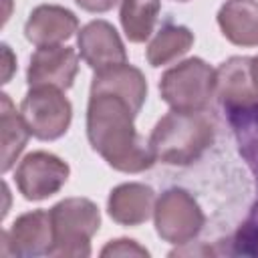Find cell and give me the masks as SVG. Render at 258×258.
<instances>
[{
  "instance_id": "obj_9",
  "label": "cell",
  "mask_w": 258,
  "mask_h": 258,
  "mask_svg": "<svg viewBox=\"0 0 258 258\" xmlns=\"http://www.w3.org/2000/svg\"><path fill=\"white\" fill-rule=\"evenodd\" d=\"M52 246L50 212L34 210L22 214L10 230L2 232V254L12 256H42Z\"/></svg>"
},
{
  "instance_id": "obj_5",
  "label": "cell",
  "mask_w": 258,
  "mask_h": 258,
  "mask_svg": "<svg viewBox=\"0 0 258 258\" xmlns=\"http://www.w3.org/2000/svg\"><path fill=\"white\" fill-rule=\"evenodd\" d=\"M20 115L30 135L40 141H54L67 133L73 119V107L60 89L30 87L20 103Z\"/></svg>"
},
{
  "instance_id": "obj_2",
  "label": "cell",
  "mask_w": 258,
  "mask_h": 258,
  "mask_svg": "<svg viewBox=\"0 0 258 258\" xmlns=\"http://www.w3.org/2000/svg\"><path fill=\"white\" fill-rule=\"evenodd\" d=\"M216 117L208 109H171L157 121L147 143L155 161L169 165H189L210 149L216 139Z\"/></svg>"
},
{
  "instance_id": "obj_7",
  "label": "cell",
  "mask_w": 258,
  "mask_h": 258,
  "mask_svg": "<svg viewBox=\"0 0 258 258\" xmlns=\"http://www.w3.org/2000/svg\"><path fill=\"white\" fill-rule=\"evenodd\" d=\"M69 165L48 151L28 153L14 171L18 191L28 202H40L54 196L69 179Z\"/></svg>"
},
{
  "instance_id": "obj_21",
  "label": "cell",
  "mask_w": 258,
  "mask_h": 258,
  "mask_svg": "<svg viewBox=\"0 0 258 258\" xmlns=\"http://www.w3.org/2000/svg\"><path fill=\"white\" fill-rule=\"evenodd\" d=\"M101 256H149V252L143 246H139L135 240L119 238V240H111L101 250Z\"/></svg>"
},
{
  "instance_id": "obj_22",
  "label": "cell",
  "mask_w": 258,
  "mask_h": 258,
  "mask_svg": "<svg viewBox=\"0 0 258 258\" xmlns=\"http://www.w3.org/2000/svg\"><path fill=\"white\" fill-rule=\"evenodd\" d=\"M75 2L87 12H107L123 0H75Z\"/></svg>"
},
{
  "instance_id": "obj_16",
  "label": "cell",
  "mask_w": 258,
  "mask_h": 258,
  "mask_svg": "<svg viewBox=\"0 0 258 258\" xmlns=\"http://www.w3.org/2000/svg\"><path fill=\"white\" fill-rule=\"evenodd\" d=\"M226 115L236 137L238 153L242 155L258 183V101L226 109Z\"/></svg>"
},
{
  "instance_id": "obj_3",
  "label": "cell",
  "mask_w": 258,
  "mask_h": 258,
  "mask_svg": "<svg viewBox=\"0 0 258 258\" xmlns=\"http://www.w3.org/2000/svg\"><path fill=\"white\" fill-rule=\"evenodd\" d=\"M48 212L52 224V246L48 256H91V238L101 226L99 208L87 198H67Z\"/></svg>"
},
{
  "instance_id": "obj_14",
  "label": "cell",
  "mask_w": 258,
  "mask_h": 258,
  "mask_svg": "<svg viewBox=\"0 0 258 258\" xmlns=\"http://www.w3.org/2000/svg\"><path fill=\"white\" fill-rule=\"evenodd\" d=\"M155 191L145 183H121L109 194V216L121 226H139L155 210Z\"/></svg>"
},
{
  "instance_id": "obj_4",
  "label": "cell",
  "mask_w": 258,
  "mask_h": 258,
  "mask_svg": "<svg viewBox=\"0 0 258 258\" xmlns=\"http://www.w3.org/2000/svg\"><path fill=\"white\" fill-rule=\"evenodd\" d=\"M161 99L177 111H204L216 95V71L202 58H187L163 73Z\"/></svg>"
},
{
  "instance_id": "obj_19",
  "label": "cell",
  "mask_w": 258,
  "mask_h": 258,
  "mask_svg": "<svg viewBox=\"0 0 258 258\" xmlns=\"http://www.w3.org/2000/svg\"><path fill=\"white\" fill-rule=\"evenodd\" d=\"M161 10L159 0H123L121 2V26L129 42H145L157 22Z\"/></svg>"
},
{
  "instance_id": "obj_24",
  "label": "cell",
  "mask_w": 258,
  "mask_h": 258,
  "mask_svg": "<svg viewBox=\"0 0 258 258\" xmlns=\"http://www.w3.org/2000/svg\"><path fill=\"white\" fill-rule=\"evenodd\" d=\"M177 2H187V0H177Z\"/></svg>"
},
{
  "instance_id": "obj_20",
  "label": "cell",
  "mask_w": 258,
  "mask_h": 258,
  "mask_svg": "<svg viewBox=\"0 0 258 258\" xmlns=\"http://www.w3.org/2000/svg\"><path fill=\"white\" fill-rule=\"evenodd\" d=\"M232 248L230 254H242V256H258V200L252 206L248 218L242 222L238 232L228 240Z\"/></svg>"
},
{
  "instance_id": "obj_23",
  "label": "cell",
  "mask_w": 258,
  "mask_h": 258,
  "mask_svg": "<svg viewBox=\"0 0 258 258\" xmlns=\"http://www.w3.org/2000/svg\"><path fill=\"white\" fill-rule=\"evenodd\" d=\"M252 81H254V89L258 93V56L252 58Z\"/></svg>"
},
{
  "instance_id": "obj_17",
  "label": "cell",
  "mask_w": 258,
  "mask_h": 258,
  "mask_svg": "<svg viewBox=\"0 0 258 258\" xmlns=\"http://www.w3.org/2000/svg\"><path fill=\"white\" fill-rule=\"evenodd\" d=\"M28 127L6 93L0 95V141H2V173H6L28 143Z\"/></svg>"
},
{
  "instance_id": "obj_11",
  "label": "cell",
  "mask_w": 258,
  "mask_h": 258,
  "mask_svg": "<svg viewBox=\"0 0 258 258\" xmlns=\"http://www.w3.org/2000/svg\"><path fill=\"white\" fill-rule=\"evenodd\" d=\"M79 30V18L64 6L58 4H40L36 6L26 24L24 36L34 46H52L69 40Z\"/></svg>"
},
{
  "instance_id": "obj_13",
  "label": "cell",
  "mask_w": 258,
  "mask_h": 258,
  "mask_svg": "<svg viewBox=\"0 0 258 258\" xmlns=\"http://www.w3.org/2000/svg\"><path fill=\"white\" fill-rule=\"evenodd\" d=\"M91 93H113L125 99L133 111L139 113L147 97V81L139 69L123 62L97 71L91 81Z\"/></svg>"
},
{
  "instance_id": "obj_15",
  "label": "cell",
  "mask_w": 258,
  "mask_h": 258,
  "mask_svg": "<svg viewBox=\"0 0 258 258\" xmlns=\"http://www.w3.org/2000/svg\"><path fill=\"white\" fill-rule=\"evenodd\" d=\"M222 34L238 46H258V2L228 0L218 12Z\"/></svg>"
},
{
  "instance_id": "obj_10",
  "label": "cell",
  "mask_w": 258,
  "mask_h": 258,
  "mask_svg": "<svg viewBox=\"0 0 258 258\" xmlns=\"http://www.w3.org/2000/svg\"><path fill=\"white\" fill-rule=\"evenodd\" d=\"M77 46L81 58L97 73L115 64L127 62V52L123 40L113 24L107 20H93L81 28Z\"/></svg>"
},
{
  "instance_id": "obj_6",
  "label": "cell",
  "mask_w": 258,
  "mask_h": 258,
  "mask_svg": "<svg viewBox=\"0 0 258 258\" xmlns=\"http://www.w3.org/2000/svg\"><path fill=\"white\" fill-rule=\"evenodd\" d=\"M155 230L169 244H189L204 228L206 216L194 196L181 187H169L155 202Z\"/></svg>"
},
{
  "instance_id": "obj_18",
  "label": "cell",
  "mask_w": 258,
  "mask_h": 258,
  "mask_svg": "<svg viewBox=\"0 0 258 258\" xmlns=\"http://www.w3.org/2000/svg\"><path fill=\"white\" fill-rule=\"evenodd\" d=\"M194 44V34L187 26L165 24L147 46V62L151 67H163L183 56Z\"/></svg>"
},
{
  "instance_id": "obj_8",
  "label": "cell",
  "mask_w": 258,
  "mask_h": 258,
  "mask_svg": "<svg viewBox=\"0 0 258 258\" xmlns=\"http://www.w3.org/2000/svg\"><path fill=\"white\" fill-rule=\"evenodd\" d=\"M77 73L79 56L75 48L62 44L38 46L36 52L30 56L26 81L28 87H54L67 91L73 87Z\"/></svg>"
},
{
  "instance_id": "obj_1",
  "label": "cell",
  "mask_w": 258,
  "mask_h": 258,
  "mask_svg": "<svg viewBox=\"0 0 258 258\" xmlns=\"http://www.w3.org/2000/svg\"><path fill=\"white\" fill-rule=\"evenodd\" d=\"M133 107L113 93H91L87 107V137L91 147L117 171L139 173L155 157L135 131Z\"/></svg>"
},
{
  "instance_id": "obj_12",
  "label": "cell",
  "mask_w": 258,
  "mask_h": 258,
  "mask_svg": "<svg viewBox=\"0 0 258 258\" xmlns=\"http://www.w3.org/2000/svg\"><path fill=\"white\" fill-rule=\"evenodd\" d=\"M216 97L224 111L258 101V93L252 81V58L250 56H232L218 67Z\"/></svg>"
}]
</instances>
